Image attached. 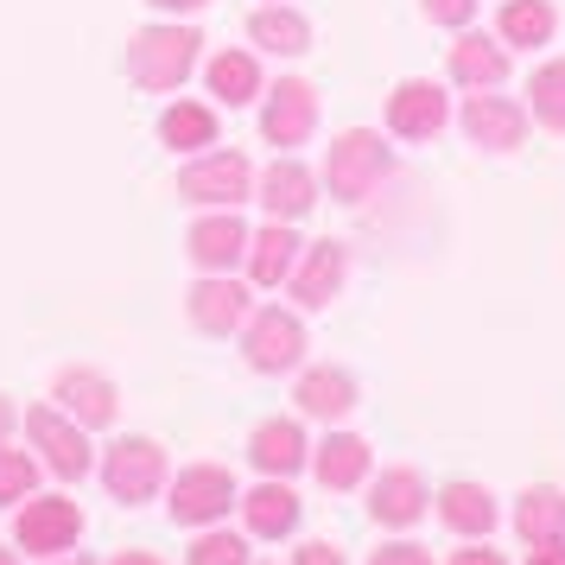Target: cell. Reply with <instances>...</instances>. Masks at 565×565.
<instances>
[{"label": "cell", "mask_w": 565, "mask_h": 565, "mask_svg": "<svg viewBox=\"0 0 565 565\" xmlns=\"http://www.w3.org/2000/svg\"><path fill=\"white\" fill-rule=\"evenodd\" d=\"M292 565H343V553H337L331 540H306V546H299V559Z\"/></svg>", "instance_id": "obj_35"}, {"label": "cell", "mask_w": 565, "mask_h": 565, "mask_svg": "<svg viewBox=\"0 0 565 565\" xmlns=\"http://www.w3.org/2000/svg\"><path fill=\"white\" fill-rule=\"evenodd\" d=\"M527 565H565V540H540Z\"/></svg>", "instance_id": "obj_36"}, {"label": "cell", "mask_w": 565, "mask_h": 565, "mask_svg": "<svg viewBox=\"0 0 565 565\" xmlns=\"http://www.w3.org/2000/svg\"><path fill=\"white\" fill-rule=\"evenodd\" d=\"M191 260H198L204 274H223L235 260H248V230H242L235 216H204V223L191 230Z\"/></svg>", "instance_id": "obj_20"}, {"label": "cell", "mask_w": 565, "mask_h": 565, "mask_svg": "<svg viewBox=\"0 0 565 565\" xmlns=\"http://www.w3.org/2000/svg\"><path fill=\"white\" fill-rule=\"evenodd\" d=\"M248 458H255V470H267V477H292V470H306V433L292 426V419H274V426H260L255 438H248Z\"/></svg>", "instance_id": "obj_22"}, {"label": "cell", "mask_w": 565, "mask_h": 565, "mask_svg": "<svg viewBox=\"0 0 565 565\" xmlns=\"http://www.w3.org/2000/svg\"><path fill=\"white\" fill-rule=\"evenodd\" d=\"M426 7V20H438V26H470V13H477V0H419Z\"/></svg>", "instance_id": "obj_33"}, {"label": "cell", "mask_w": 565, "mask_h": 565, "mask_svg": "<svg viewBox=\"0 0 565 565\" xmlns=\"http://www.w3.org/2000/svg\"><path fill=\"white\" fill-rule=\"evenodd\" d=\"M311 128H318V89L306 77H280L267 89V103H260V134H267V147H306Z\"/></svg>", "instance_id": "obj_5"}, {"label": "cell", "mask_w": 565, "mask_h": 565, "mask_svg": "<svg viewBox=\"0 0 565 565\" xmlns=\"http://www.w3.org/2000/svg\"><path fill=\"white\" fill-rule=\"evenodd\" d=\"M7 433H13V401H0V445H7Z\"/></svg>", "instance_id": "obj_39"}, {"label": "cell", "mask_w": 565, "mask_h": 565, "mask_svg": "<svg viewBox=\"0 0 565 565\" xmlns=\"http://www.w3.org/2000/svg\"><path fill=\"white\" fill-rule=\"evenodd\" d=\"M387 172H394V147L375 128H350V134H337L324 184H331V198H343V204H362V198H375V184Z\"/></svg>", "instance_id": "obj_2"}, {"label": "cell", "mask_w": 565, "mask_h": 565, "mask_svg": "<svg viewBox=\"0 0 565 565\" xmlns=\"http://www.w3.org/2000/svg\"><path fill=\"white\" fill-rule=\"evenodd\" d=\"M198 26H147L134 32L128 45V77L140 83V89H153V96H166V89H179L191 71H198Z\"/></svg>", "instance_id": "obj_1"}, {"label": "cell", "mask_w": 565, "mask_h": 565, "mask_svg": "<svg viewBox=\"0 0 565 565\" xmlns=\"http://www.w3.org/2000/svg\"><path fill=\"white\" fill-rule=\"evenodd\" d=\"M115 382H103L96 369H64L57 375V413H71L77 426H108L115 419Z\"/></svg>", "instance_id": "obj_14"}, {"label": "cell", "mask_w": 565, "mask_h": 565, "mask_svg": "<svg viewBox=\"0 0 565 565\" xmlns=\"http://www.w3.org/2000/svg\"><path fill=\"white\" fill-rule=\"evenodd\" d=\"M337 286H343V242L299 248V260H292V299L306 311H324L337 299Z\"/></svg>", "instance_id": "obj_12"}, {"label": "cell", "mask_w": 565, "mask_h": 565, "mask_svg": "<svg viewBox=\"0 0 565 565\" xmlns=\"http://www.w3.org/2000/svg\"><path fill=\"white\" fill-rule=\"evenodd\" d=\"M159 140L172 153H210L216 147V108L210 103H172L159 115Z\"/></svg>", "instance_id": "obj_25"}, {"label": "cell", "mask_w": 565, "mask_h": 565, "mask_svg": "<svg viewBox=\"0 0 565 565\" xmlns=\"http://www.w3.org/2000/svg\"><path fill=\"white\" fill-rule=\"evenodd\" d=\"M248 39L274 57H299V52H311V20L292 13V7H255L248 13Z\"/></svg>", "instance_id": "obj_18"}, {"label": "cell", "mask_w": 565, "mask_h": 565, "mask_svg": "<svg viewBox=\"0 0 565 565\" xmlns=\"http://www.w3.org/2000/svg\"><path fill=\"white\" fill-rule=\"evenodd\" d=\"M26 433H32V445H39V458L52 463L64 483L89 477V438H83V426L71 419V413H57V407H32V413H26Z\"/></svg>", "instance_id": "obj_8"}, {"label": "cell", "mask_w": 565, "mask_h": 565, "mask_svg": "<svg viewBox=\"0 0 565 565\" xmlns=\"http://www.w3.org/2000/svg\"><path fill=\"white\" fill-rule=\"evenodd\" d=\"M103 483L115 502H147L166 483V451H159L153 438H115L103 458Z\"/></svg>", "instance_id": "obj_4"}, {"label": "cell", "mask_w": 565, "mask_h": 565, "mask_svg": "<svg viewBox=\"0 0 565 565\" xmlns=\"http://www.w3.org/2000/svg\"><path fill=\"white\" fill-rule=\"evenodd\" d=\"M553 26H559L553 0H509L502 20H495V39L514 45V52H540V45H553Z\"/></svg>", "instance_id": "obj_17"}, {"label": "cell", "mask_w": 565, "mask_h": 565, "mask_svg": "<svg viewBox=\"0 0 565 565\" xmlns=\"http://www.w3.org/2000/svg\"><path fill=\"white\" fill-rule=\"evenodd\" d=\"M184 565H248V546H242V534H204Z\"/></svg>", "instance_id": "obj_32"}, {"label": "cell", "mask_w": 565, "mask_h": 565, "mask_svg": "<svg viewBox=\"0 0 565 565\" xmlns=\"http://www.w3.org/2000/svg\"><path fill=\"white\" fill-rule=\"evenodd\" d=\"M242 318H248V292L235 280H198L191 286V324H198V331L223 337V331H235Z\"/></svg>", "instance_id": "obj_19"}, {"label": "cell", "mask_w": 565, "mask_h": 565, "mask_svg": "<svg viewBox=\"0 0 565 565\" xmlns=\"http://www.w3.org/2000/svg\"><path fill=\"white\" fill-rule=\"evenodd\" d=\"M242 514H248V534L255 540H280V534L299 527V495L286 483H260V489L242 495Z\"/></svg>", "instance_id": "obj_23"}, {"label": "cell", "mask_w": 565, "mask_h": 565, "mask_svg": "<svg viewBox=\"0 0 565 565\" xmlns=\"http://www.w3.org/2000/svg\"><path fill=\"white\" fill-rule=\"evenodd\" d=\"M514 527H521V540H527V546H540V540H559L565 534V495H553V489H527V495L514 502Z\"/></svg>", "instance_id": "obj_29"}, {"label": "cell", "mask_w": 565, "mask_h": 565, "mask_svg": "<svg viewBox=\"0 0 565 565\" xmlns=\"http://www.w3.org/2000/svg\"><path fill=\"white\" fill-rule=\"evenodd\" d=\"M311 204H318V184H311V172L299 166V159H280V166L260 172V210H274L280 223L306 216Z\"/></svg>", "instance_id": "obj_16"}, {"label": "cell", "mask_w": 565, "mask_h": 565, "mask_svg": "<svg viewBox=\"0 0 565 565\" xmlns=\"http://www.w3.org/2000/svg\"><path fill=\"white\" fill-rule=\"evenodd\" d=\"M311 470H318L324 489H356L362 477H369V445H362L356 433H331L311 451Z\"/></svg>", "instance_id": "obj_24"}, {"label": "cell", "mask_w": 565, "mask_h": 565, "mask_svg": "<svg viewBox=\"0 0 565 565\" xmlns=\"http://www.w3.org/2000/svg\"><path fill=\"white\" fill-rule=\"evenodd\" d=\"M445 121H451V96L426 77L401 83V89L387 96V134H394V140H433Z\"/></svg>", "instance_id": "obj_9"}, {"label": "cell", "mask_w": 565, "mask_h": 565, "mask_svg": "<svg viewBox=\"0 0 565 565\" xmlns=\"http://www.w3.org/2000/svg\"><path fill=\"white\" fill-rule=\"evenodd\" d=\"M115 565H166V559H153V553H121Z\"/></svg>", "instance_id": "obj_40"}, {"label": "cell", "mask_w": 565, "mask_h": 565, "mask_svg": "<svg viewBox=\"0 0 565 565\" xmlns=\"http://www.w3.org/2000/svg\"><path fill=\"white\" fill-rule=\"evenodd\" d=\"M242 495H235V477L223 463H191L179 483H172V514H179L184 527H210V521H223Z\"/></svg>", "instance_id": "obj_7"}, {"label": "cell", "mask_w": 565, "mask_h": 565, "mask_svg": "<svg viewBox=\"0 0 565 565\" xmlns=\"http://www.w3.org/2000/svg\"><path fill=\"white\" fill-rule=\"evenodd\" d=\"M369 514L382 521V527H413L419 514H426V483H419V470H387V477H375V489H369Z\"/></svg>", "instance_id": "obj_15"}, {"label": "cell", "mask_w": 565, "mask_h": 565, "mask_svg": "<svg viewBox=\"0 0 565 565\" xmlns=\"http://www.w3.org/2000/svg\"><path fill=\"white\" fill-rule=\"evenodd\" d=\"M527 115H534L546 134H565V57L534 71V83H527Z\"/></svg>", "instance_id": "obj_30"}, {"label": "cell", "mask_w": 565, "mask_h": 565, "mask_svg": "<svg viewBox=\"0 0 565 565\" xmlns=\"http://www.w3.org/2000/svg\"><path fill=\"white\" fill-rule=\"evenodd\" d=\"M83 534V514L77 502H64V495H45V502H26L20 509V546L26 553H45V559H57V553H71Z\"/></svg>", "instance_id": "obj_11"}, {"label": "cell", "mask_w": 565, "mask_h": 565, "mask_svg": "<svg viewBox=\"0 0 565 565\" xmlns=\"http://www.w3.org/2000/svg\"><path fill=\"white\" fill-rule=\"evenodd\" d=\"M445 71H451V83H463V89H495V83L509 77V45L489 39V32L463 26V39L451 45V57H445Z\"/></svg>", "instance_id": "obj_13"}, {"label": "cell", "mask_w": 565, "mask_h": 565, "mask_svg": "<svg viewBox=\"0 0 565 565\" xmlns=\"http://www.w3.org/2000/svg\"><path fill=\"white\" fill-rule=\"evenodd\" d=\"M527 108L514 103V96H470L463 103V134L477 140V147H489V153H514L521 140H527Z\"/></svg>", "instance_id": "obj_10"}, {"label": "cell", "mask_w": 565, "mask_h": 565, "mask_svg": "<svg viewBox=\"0 0 565 565\" xmlns=\"http://www.w3.org/2000/svg\"><path fill=\"white\" fill-rule=\"evenodd\" d=\"M438 514H445V527H451V534H489V527H495V495H489L483 483H451L445 489V495H438Z\"/></svg>", "instance_id": "obj_27"}, {"label": "cell", "mask_w": 565, "mask_h": 565, "mask_svg": "<svg viewBox=\"0 0 565 565\" xmlns=\"http://www.w3.org/2000/svg\"><path fill=\"white\" fill-rule=\"evenodd\" d=\"M32 483H39L32 458H26V451H7V445H0V502H26Z\"/></svg>", "instance_id": "obj_31"}, {"label": "cell", "mask_w": 565, "mask_h": 565, "mask_svg": "<svg viewBox=\"0 0 565 565\" xmlns=\"http://www.w3.org/2000/svg\"><path fill=\"white\" fill-rule=\"evenodd\" d=\"M159 13H198V7H210V0H153Z\"/></svg>", "instance_id": "obj_38"}, {"label": "cell", "mask_w": 565, "mask_h": 565, "mask_svg": "<svg viewBox=\"0 0 565 565\" xmlns=\"http://www.w3.org/2000/svg\"><path fill=\"white\" fill-rule=\"evenodd\" d=\"M292 401H299V413H311V419H343L362 394H356V382H350L343 369H311V375H299Z\"/></svg>", "instance_id": "obj_21"}, {"label": "cell", "mask_w": 565, "mask_h": 565, "mask_svg": "<svg viewBox=\"0 0 565 565\" xmlns=\"http://www.w3.org/2000/svg\"><path fill=\"white\" fill-rule=\"evenodd\" d=\"M248 191H255V166L235 147H210L204 159H191L179 172V198H191V204H242Z\"/></svg>", "instance_id": "obj_3"}, {"label": "cell", "mask_w": 565, "mask_h": 565, "mask_svg": "<svg viewBox=\"0 0 565 565\" xmlns=\"http://www.w3.org/2000/svg\"><path fill=\"white\" fill-rule=\"evenodd\" d=\"M52 565H96V559H83V553H71V559H52Z\"/></svg>", "instance_id": "obj_41"}, {"label": "cell", "mask_w": 565, "mask_h": 565, "mask_svg": "<svg viewBox=\"0 0 565 565\" xmlns=\"http://www.w3.org/2000/svg\"><path fill=\"white\" fill-rule=\"evenodd\" d=\"M0 565H13V553H0Z\"/></svg>", "instance_id": "obj_42"}, {"label": "cell", "mask_w": 565, "mask_h": 565, "mask_svg": "<svg viewBox=\"0 0 565 565\" xmlns=\"http://www.w3.org/2000/svg\"><path fill=\"white\" fill-rule=\"evenodd\" d=\"M369 565H433V553L413 546V540H387V546H375V559Z\"/></svg>", "instance_id": "obj_34"}, {"label": "cell", "mask_w": 565, "mask_h": 565, "mask_svg": "<svg viewBox=\"0 0 565 565\" xmlns=\"http://www.w3.org/2000/svg\"><path fill=\"white\" fill-rule=\"evenodd\" d=\"M299 235L286 230V223H274V230H260L255 242H248V274H255V286H274L292 274V260H299Z\"/></svg>", "instance_id": "obj_28"}, {"label": "cell", "mask_w": 565, "mask_h": 565, "mask_svg": "<svg viewBox=\"0 0 565 565\" xmlns=\"http://www.w3.org/2000/svg\"><path fill=\"white\" fill-rule=\"evenodd\" d=\"M242 356L255 375H286L292 362L306 356V324L292 318V311L267 306L260 318H248V337H242Z\"/></svg>", "instance_id": "obj_6"}, {"label": "cell", "mask_w": 565, "mask_h": 565, "mask_svg": "<svg viewBox=\"0 0 565 565\" xmlns=\"http://www.w3.org/2000/svg\"><path fill=\"white\" fill-rule=\"evenodd\" d=\"M451 565H509V559L489 553V546H470V553H451Z\"/></svg>", "instance_id": "obj_37"}, {"label": "cell", "mask_w": 565, "mask_h": 565, "mask_svg": "<svg viewBox=\"0 0 565 565\" xmlns=\"http://www.w3.org/2000/svg\"><path fill=\"white\" fill-rule=\"evenodd\" d=\"M204 83H210V96H216V103L248 108V103L260 96V64H255V52H216V57H210V71H204Z\"/></svg>", "instance_id": "obj_26"}]
</instances>
